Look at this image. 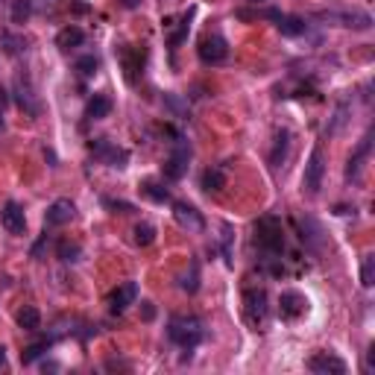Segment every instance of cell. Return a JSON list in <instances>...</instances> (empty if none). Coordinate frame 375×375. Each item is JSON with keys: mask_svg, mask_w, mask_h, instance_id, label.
I'll return each instance as SVG.
<instances>
[{"mask_svg": "<svg viewBox=\"0 0 375 375\" xmlns=\"http://www.w3.org/2000/svg\"><path fill=\"white\" fill-rule=\"evenodd\" d=\"M369 147H372V132H367L364 138H360L358 149H355L352 156H349V165H346V179H349V182L360 176V167H364V161H367V156H369Z\"/></svg>", "mask_w": 375, "mask_h": 375, "instance_id": "15", "label": "cell"}, {"mask_svg": "<svg viewBox=\"0 0 375 375\" xmlns=\"http://www.w3.org/2000/svg\"><path fill=\"white\" fill-rule=\"evenodd\" d=\"M141 317L149 322V320H153L156 317V305L153 302H141Z\"/></svg>", "mask_w": 375, "mask_h": 375, "instance_id": "35", "label": "cell"}, {"mask_svg": "<svg viewBox=\"0 0 375 375\" xmlns=\"http://www.w3.org/2000/svg\"><path fill=\"white\" fill-rule=\"evenodd\" d=\"M0 223H3V229L9 235H24V229H27V217H24V208L15 203V199H9V203L3 205V211H0Z\"/></svg>", "mask_w": 375, "mask_h": 375, "instance_id": "12", "label": "cell"}, {"mask_svg": "<svg viewBox=\"0 0 375 375\" xmlns=\"http://www.w3.org/2000/svg\"><path fill=\"white\" fill-rule=\"evenodd\" d=\"M77 217V205L71 203V199H56V203H50L47 214H44V223L47 226H65Z\"/></svg>", "mask_w": 375, "mask_h": 375, "instance_id": "14", "label": "cell"}, {"mask_svg": "<svg viewBox=\"0 0 375 375\" xmlns=\"http://www.w3.org/2000/svg\"><path fill=\"white\" fill-rule=\"evenodd\" d=\"M91 149H94V156H97L100 161H106L109 167H127V161H129L127 149L118 147V144H111L109 138H97V141L91 144Z\"/></svg>", "mask_w": 375, "mask_h": 375, "instance_id": "7", "label": "cell"}, {"mask_svg": "<svg viewBox=\"0 0 375 375\" xmlns=\"http://www.w3.org/2000/svg\"><path fill=\"white\" fill-rule=\"evenodd\" d=\"M123 71H127V82L135 85L138 82V77L144 73V50L138 47H129V50H123Z\"/></svg>", "mask_w": 375, "mask_h": 375, "instance_id": "16", "label": "cell"}, {"mask_svg": "<svg viewBox=\"0 0 375 375\" xmlns=\"http://www.w3.org/2000/svg\"><path fill=\"white\" fill-rule=\"evenodd\" d=\"M109 111H111V100L106 94H94L89 100V106H85V118H91V120H103L109 118Z\"/></svg>", "mask_w": 375, "mask_h": 375, "instance_id": "19", "label": "cell"}, {"mask_svg": "<svg viewBox=\"0 0 375 375\" xmlns=\"http://www.w3.org/2000/svg\"><path fill=\"white\" fill-rule=\"evenodd\" d=\"M320 18H326V21H340V27H352V30H369L372 27V18L364 15V12H352V15H320Z\"/></svg>", "mask_w": 375, "mask_h": 375, "instance_id": "18", "label": "cell"}, {"mask_svg": "<svg viewBox=\"0 0 375 375\" xmlns=\"http://www.w3.org/2000/svg\"><path fill=\"white\" fill-rule=\"evenodd\" d=\"M223 185H226V179H223V170L220 167H211V170L203 173V191L217 194V191H223Z\"/></svg>", "mask_w": 375, "mask_h": 375, "instance_id": "25", "label": "cell"}, {"mask_svg": "<svg viewBox=\"0 0 375 375\" xmlns=\"http://www.w3.org/2000/svg\"><path fill=\"white\" fill-rule=\"evenodd\" d=\"M308 369L317 372V375H343L346 372V360H340L331 352H317V355H311Z\"/></svg>", "mask_w": 375, "mask_h": 375, "instance_id": "11", "label": "cell"}, {"mask_svg": "<svg viewBox=\"0 0 375 375\" xmlns=\"http://www.w3.org/2000/svg\"><path fill=\"white\" fill-rule=\"evenodd\" d=\"M343 123H346V103L337 106V111H334V127H329V135H334L337 129L343 127Z\"/></svg>", "mask_w": 375, "mask_h": 375, "instance_id": "34", "label": "cell"}, {"mask_svg": "<svg viewBox=\"0 0 375 375\" xmlns=\"http://www.w3.org/2000/svg\"><path fill=\"white\" fill-rule=\"evenodd\" d=\"M203 334H205V329H203V320H199V317H173L170 326H167V337L176 346L188 349V352L199 346Z\"/></svg>", "mask_w": 375, "mask_h": 375, "instance_id": "1", "label": "cell"}, {"mask_svg": "<svg viewBox=\"0 0 375 375\" xmlns=\"http://www.w3.org/2000/svg\"><path fill=\"white\" fill-rule=\"evenodd\" d=\"M141 194H144L147 199H153V203H167V199H170L167 188H161L158 182H144V185H141Z\"/></svg>", "mask_w": 375, "mask_h": 375, "instance_id": "28", "label": "cell"}, {"mask_svg": "<svg viewBox=\"0 0 375 375\" xmlns=\"http://www.w3.org/2000/svg\"><path fill=\"white\" fill-rule=\"evenodd\" d=\"M244 314H246V322L249 326H264V320H267V293L261 291H246L244 293Z\"/></svg>", "mask_w": 375, "mask_h": 375, "instance_id": "6", "label": "cell"}, {"mask_svg": "<svg viewBox=\"0 0 375 375\" xmlns=\"http://www.w3.org/2000/svg\"><path fill=\"white\" fill-rule=\"evenodd\" d=\"M156 241V229L149 226V223H138V226H135V244L138 246H149Z\"/></svg>", "mask_w": 375, "mask_h": 375, "instance_id": "31", "label": "cell"}, {"mask_svg": "<svg viewBox=\"0 0 375 375\" xmlns=\"http://www.w3.org/2000/svg\"><path fill=\"white\" fill-rule=\"evenodd\" d=\"M308 311V299L299 291H284L279 296V314L282 320H299Z\"/></svg>", "mask_w": 375, "mask_h": 375, "instance_id": "10", "label": "cell"}, {"mask_svg": "<svg viewBox=\"0 0 375 375\" xmlns=\"http://www.w3.org/2000/svg\"><path fill=\"white\" fill-rule=\"evenodd\" d=\"M77 71L82 73V77H94V73H97V59H94V56L77 59Z\"/></svg>", "mask_w": 375, "mask_h": 375, "instance_id": "33", "label": "cell"}, {"mask_svg": "<svg viewBox=\"0 0 375 375\" xmlns=\"http://www.w3.org/2000/svg\"><path fill=\"white\" fill-rule=\"evenodd\" d=\"M50 343H53V340H39V343L27 346V349L21 352V360H24V364H35V360H39V358L47 352V349H50Z\"/></svg>", "mask_w": 375, "mask_h": 375, "instance_id": "30", "label": "cell"}, {"mask_svg": "<svg viewBox=\"0 0 375 375\" xmlns=\"http://www.w3.org/2000/svg\"><path fill=\"white\" fill-rule=\"evenodd\" d=\"M120 3L127 6V9H138V6H141V0H120Z\"/></svg>", "mask_w": 375, "mask_h": 375, "instance_id": "38", "label": "cell"}, {"mask_svg": "<svg viewBox=\"0 0 375 375\" xmlns=\"http://www.w3.org/2000/svg\"><path fill=\"white\" fill-rule=\"evenodd\" d=\"M188 158H191V147H188L182 138H176V149L170 153L167 158V165H165V176L167 179H182L185 176V170H188Z\"/></svg>", "mask_w": 375, "mask_h": 375, "instance_id": "9", "label": "cell"}, {"mask_svg": "<svg viewBox=\"0 0 375 375\" xmlns=\"http://www.w3.org/2000/svg\"><path fill=\"white\" fill-rule=\"evenodd\" d=\"M56 255H59L62 261H65V264H73V261H80L82 249H80V244H73V241H59Z\"/></svg>", "mask_w": 375, "mask_h": 375, "instance_id": "26", "label": "cell"}, {"mask_svg": "<svg viewBox=\"0 0 375 375\" xmlns=\"http://www.w3.org/2000/svg\"><path fill=\"white\" fill-rule=\"evenodd\" d=\"M287 147H291V132L279 129L276 132V144H273V153H270V165L273 167H282V161L287 156Z\"/></svg>", "mask_w": 375, "mask_h": 375, "instance_id": "22", "label": "cell"}, {"mask_svg": "<svg viewBox=\"0 0 375 375\" xmlns=\"http://www.w3.org/2000/svg\"><path fill=\"white\" fill-rule=\"evenodd\" d=\"M30 15H33V0H12V9H9L12 24H27Z\"/></svg>", "mask_w": 375, "mask_h": 375, "instance_id": "24", "label": "cell"}, {"mask_svg": "<svg viewBox=\"0 0 375 375\" xmlns=\"http://www.w3.org/2000/svg\"><path fill=\"white\" fill-rule=\"evenodd\" d=\"M191 15H194V12H185V15L176 21V30H167V44L170 47H179L188 39V30H191Z\"/></svg>", "mask_w": 375, "mask_h": 375, "instance_id": "23", "label": "cell"}, {"mask_svg": "<svg viewBox=\"0 0 375 375\" xmlns=\"http://www.w3.org/2000/svg\"><path fill=\"white\" fill-rule=\"evenodd\" d=\"M3 367H6V349L0 346V369H3Z\"/></svg>", "mask_w": 375, "mask_h": 375, "instance_id": "39", "label": "cell"}, {"mask_svg": "<svg viewBox=\"0 0 375 375\" xmlns=\"http://www.w3.org/2000/svg\"><path fill=\"white\" fill-rule=\"evenodd\" d=\"M255 244L264 249V253L276 255L284 249V229H282V220L273 217V214H264L258 217L255 223Z\"/></svg>", "mask_w": 375, "mask_h": 375, "instance_id": "2", "label": "cell"}, {"mask_svg": "<svg viewBox=\"0 0 375 375\" xmlns=\"http://www.w3.org/2000/svg\"><path fill=\"white\" fill-rule=\"evenodd\" d=\"M322 176H326V156L322 149L314 147L308 156V165H305V173H302V188L308 196H317L320 188H322Z\"/></svg>", "mask_w": 375, "mask_h": 375, "instance_id": "3", "label": "cell"}, {"mask_svg": "<svg viewBox=\"0 0 375 375\" xmlns=\"http://www.w3.org/2000/svg\"><path fill=\"white\" fill-rule=\"evenodd\" d=\"M15 320L24 331H39L42 329V314H39V308H33V305H24L15 314Z\"/></svg>", "mask_w": 375, "mask_h": 375, "instance_id": "20", "label": "cell"}, {"mask_svg": "<svg viewBox=\"0 0 375 375\" xmlns=\"http://www.w3.org/2000/svg\"><path fill=\"white\" fill-rule=\"evenodd\" d=\"M196 53H199L203 65H223V62L229 59V44L223 35H205V39L199 42Z\"/></svg>", "mask_w": 375, "mask_h": 375, "instance_id": "5", "label": "cell"}, {"mask_svg": "<svg viewBox=\"0 0 375 375\" xmlns=\"http://www.w3.org/2000/svg\"><path fill=\"white\" fill-rule=\"evenodd\" d=\"M179 287H182L185 293H196V291H199V264H196V261H191V270H188L185 276H182Z\"/></svg>", "mask_w": 375, "mask_h": 375, "instance_id": "29", "label": "cell"}, {"mask_svg": "<svg viewBox=\"0 0 375 375\" xmlns=\"http://www.w3.org/2000/svg\"><path fill=\"white\" fill-rule=\"evenodd\" d=\"M15 103H18V109L24 111V115L39 118L42 103H39V97H35L33 80L27 77V73H18V77H15Z\"/></svg>", "mask_w": 375, "mask_h": 375, "instance_id": "4", "label": "cell"}, {"mask_svg": "<svg viewBox=\"0 0 375 375\" xmlns=\"http://www.w3.org/2000/svg\"><path fill=\"white\" fill-rule=\"evenodd\" d=\"M0 47L6 50L9 56H21L27 50V42L18 39V35H9V33H0Z\"/></svg>", "mask_w": 375, "mask_h": 375, "instance_id": "27", "label": "cell"}, {"mask_svg": "<svg viewBox=\"0 0 375 375\" xmlns=\"http://www.w3.org/2000/svg\"><path fill=\"white\" fill-rule=\"evenodd\" d=\"M367 369H375V346H369L367 352Z\"/></svg>", "mask_w": 375, "mask_h": 375, "instance_id": "37", "label": "cell"}, {"mask_svg": "<svg viewBox=\"0 0 375 375\" xmlns=\"http://www.w3.org/2000/svg\"><path fill=\"white\" fill-rule=\"evenodd\" d=\"M135 299H138V284L135 282H123L120 287L109 293V311L111 314H123L129 305H135Z\"/></svg>", "mask_w": 375, "mask_h": 375, "instance_id": "8", "label": "cell"}, {"mask_svg": "<svg viewBox=\"0 0 375 375\" xmlns=\"http://www.w3.org/2000/svg\"><path fill=\"white\" fill-rule=\"evenodd\" d=\"M173 217H176V223L182 229H191V232H203L205 229L203 214H199L191 203H173Z\"/></svg>", "mask_w": 375, "mask_h": 375, "instance_id": "13", "label": "cell"}, {"mask_svg": "<svg viewBox=\"0 0 375 375\" xmlns=\"http://www.w3.org/2000/svg\"><path fill=\"white\" fill-rule=\"evenodd\" d=\"M360 284H364V287L375 284V255H364V267H360Z\"/></svg>", "mask_w": 375, "mask_h": 375, "instance_id": "32", "label": "cell"}, {"mask_svg": "<svg viewBox=\"0 0 375 375\" xmlns=\"http://www.w3.org/2000/svg\"><path fill=\"white\" fill-rule=\"evenodd\" d=\"M82 42H85V33L80 27H65L56 35V47L59 50H73V47H80Z\"/></svg>", "mask_w": 375, "mask_h": 375, "instance_id": "21", "label": "cell"}, {"mask_svg": "<svg viewBox=\"0 0 375 375\" xmlns=\"http://www.w3.org/2000/svg\"><path fill=\"white\" fill-rule=\"evenodd\" d=\"M3 109H6V91L0 89V132H3Z\"/></svg>", "mask_w": 375, "mask_h": 375, "instance_id": "36", "label": "cell"}, {"mask_svg": "<svg viewBox=\"0 0 375 375\" xmlns=\"http://www.w3.org/2000/svg\"><path fill=\"white\" fill-rule=\"evenodd\" d=\"M264 15L276 21V27H279L282 35H291V39H293V35H302L305 33V21L296 18V15H282V12H276V9L264 12Z\"/></svg>", "mask_w": 375, "mask_h": 375, "instance_id": "17", "label": "cell"}]
</instances>
